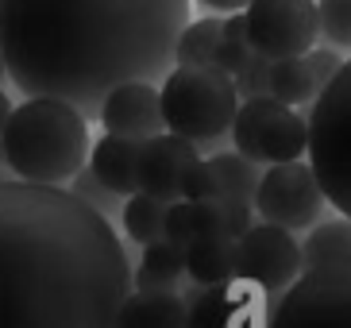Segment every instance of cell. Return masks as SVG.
Masks as SVG:
<instances>
[{
	"instance_id": "cell-1",
	"label": "cell",
	"mask_w": 351,
	"mask_h": 328,
	"mask_svg": "<svg viewBox=\"0 0 351 328\" xmlns=\"http://www.w3.org/2000/svg\"><path fill=\"white\" fill-rule=\"evenodd\" d=\"M189 0H0V54L23 97H54L97 120L124 82H162Z\"/></svg>"
},
{
	"instance_id": "cell-2",
	"label": "cell",
	"mask_w": 351,
	"mask_h": 328,
	"mask_svg": "<svg viewBox=\"0 0 351 328\" xmlns=\"http://www.w3.org/2000/svg\"><path fill=\"white\" fill-rule=\"evenodd\" d=\"M128 294L108 216L62 185L0 182V328H116Z\"/></svg>"
},
{
	"instance_id": "cell-3",
	"label": "cell",
	"mask_w": 351,
	"mask_h": 328,
	"mask_svg": "<svg viewBox=\"0 0 351 328\" xmlns=\"http://www.w3.org/2000/svg\"><path fill=\"white\" fill-rule=\"evenodd\" d=\"M4 163L12 178L35 185H66L89 163V120L54 97H27L12 108L4 132Z\"/></svg>"
},
{
	"instance_id": "cell-4",
	"label": "cell",
	"mask_w": 351,
	"mask_h": 328,
	"mask_svg": "<svg viewBox=\"0 0 351 328\" xmlns=\"http://www.w3.org/2000/svg\"><path fill=\"white\" fill-rule=\"evenodd\" d=\"M309 159L324 201L351 220V58L309 101Z\"/></svg>"
},
{
	"instance_id": "cell-5",
	"label": "cell",
	"mask_w": 351,
	"mask_h": 328,
	"mask_svg": "<svg viewBox=\"0 0 351 328\" xmlns=\"http://www.w3.org/2000/svg\"><path fill=\"white\" fill-rule=\"evenodd\" d=\"M166 132L182 135L189 143L224 139L239 108L236 82L217 66H174L158 85Z\"/></svg>"
},
{
	"instance_id": "cell-6",
	"label": "cell",
	"mask_w": 351,
	"mask_h": 328,
	"mask_svg": "<svg viewBox=\"0 0 351 328\" xmlns=\"http://www.w3.org/2000/svg\"><path fill=\"white\" fill-rule=\"evenodd\" d=\"M267 328H351V255L301 270L278 294Z\"/></svg>"
},
{
	"instance_id": "cell-7",
	"label": "cell",
	"mask_w": 351,
	"mask_h": 328,
	"mask_svg": "<svg viewBox=\"0 0 351 328\" xmlns=\"http://www.w3.org/2000/svg\"><path fill=\"white\" fill-rule=\"evenodd\" d=\"M228 135H232L236 151L247 154L251 163H258V166L305 159V147H309V124H305V116L298 108H289V104L274 101V97L239 101Z\"/></svg>"
},
{
	"instance_id": "cell-8",
	"label": "cell",
	"mask_w": 351,
	"mask_h": 328,
	"mask_svg": "<svg viewBox=\"0 0 351 328\" xmlns=\"http://www.w3.org/2000/svg\"><path fill=\"white\" fill-rule=\"evenodd\" d=\"M251 209H255L258 220L278 224L286 232L313 228L320 209H324V194H320L313 166L301 163V159H293V163H270L258 174Z\"/></svg>"
},
{
	"instance_id": "cell-9",
	"label": "cell",
	"mask_w": 351,
	"mask_h": 328,
	"mask_svg": "<svg viewBox=\"0 0 351 328\" xmlns=\"http://www.w3.org/2000/svg\"><path fill=\"white\" fill-rule=\"evenodd\" d=\"M251 51L263 58H293L317 47V0H247L243 8Z\"/></svg>"
},
{
	"instance_id": "cell-10",
	"label": "cell",
	"mask_w": 351,
	"mask_h": 328,
	"mask_svg": "<svg viewBox=\"0 0 351 328\" xmlns=\"http://www.w3.org/2000/svg\"><path fill=\"white\" fill-rule=\"evenodd\" d=\"M298 274H301V244L293 232L258 220L236 239L239 282H251L263 294H282Z\"/></svg>"
},
{
	"instance_id": "cell-11",
	"label": "cell",
	"mask_w": 351,
	"mask_h": 328,
	"mask_svg": "<svg viewBox=\"0 0 351 328\" xmlns=\"http://www.w3.org/2000/svg\"><path fill=\"white\" fill-rule=\"evenodd\" d=\"M189 309V328H267L270 309L278 294H263L251 282H220V286H197L182 294Z\"/></svg>"
},
{
	"instance_id": "cell-12",
	"label": "cell",
	"mask_w": 351,
	"mask_h": 328,
	"mask_svg": "<svg viewBox=\"0 0 351 328\" xmlns=\"http://www.w3.org/2000/svg\"><path fill=\"white\" fill-rule=\"evenodd\" d=\"M108 135H128V139H151V135L166 132L162 124V104H158V89L151 82H124L104 97L101 113H97Z\"/></svg>"
},
{
	"instance_id": "cell-13",
	"label": "cell",
	"mask_w": 351,
	"mask_h": 328,
	"mask_svg": "<svg viewBox=\"0 0 351 328\" xmlns=\"http://www.w3.org/2000/svg\"><path fill=\"white\" fill-rule=\"evenodd\" d=\"M197 159V143L174 132H158L139 147V194H151L158 201L182 197V170Z\"/></svg>"
},
{
	"instance_id": "cell-14",
	"label": "cell",
	"mask_w": 351,
	"mask_h": 328,
	"mask_svg": "<svg viewBox=\"0 0 351 328\" xmlns=\"http://www.w3.org/2000/svg\"><path fill=\"white\" fill-rule=\"evenodd\" d=\"M139 147H143V139H128V135L104 132L89 147V170L112 194H120V197L139 194Z\"/></svg>"
},
{
	"instance_id": "cell-15",
	"label": "cell",
	"mask_w": 351,
	"mask_h": 328,
	"mask_svg": "<svg viewBox=\"0 0 351 328\" xmlns=\"http://www.w3.org/2000/svg\"><path fill=\"white\" fill-rule=\"evenodd\" d=\"M116 328H189V309L178 290H132L116 313Z\"/></svg>"
},
{
	"instance_id": "cell-16",
	"label": "cell",
	"mask_w": 351,
	"mask_h": 328,
	"mask_svg": "<svg viewBox=\"0 0 351 328\" xmlns=\"http://www.w3.org/2000/svg\"><path fill=\"white\" fill-rule=\"evenodd\" d=\"M186 278L197 286H220L236 278V239L232 236H193L186 244Z\"/></svg>"
},
{
	"instance_id": "cell-17",
	"label": "cell",
	"mask_w": 351,
	"mask_h": 328,
	"mask_svg": "<svg viewBox=\"0 0 351 328\" xmlns=\"http://www.w3.org/2000/svg\"><path fill=\"white\" fill-rule=\"evenodd\" d=\"M193 213V236H232L239 239L255 224V209L236 197H205V201H189Z\"/></svg>"
},
{
	"instance_id": "cell-18",
	"label": "cell",
	"mask_w": 351,
	"mask_h": 328,
	"mask_svg": "<svg viewBox=\"0 0 351 328\" xmlns=\"http://www.w3.org/2000/svg\"><path fill=\"white\" fill-rule=\"evenodd\" d=\"M182 278H186V247L162 236L143 244V263L132 278V290H178Z\"/></svg>"
},
{
	"instance_id": "cell-19",
	"label": "cell",
	"mask_w": 351,
	"mask_h": 328,
	"mask_svg": "<svg viewBox=\"0 0 351 328\" xmlns=\"http://www.w3.org/2000/svg\"><path fill=\"white\" fill-rule=\"evenodd\" d=\"M351 255V220H324V224H313L305 244H301V270L320 267V263H332V259H348Z\"/></svg>"
},
{
	"instance_id": "cell-20",
	"label": "cell",
	"mask_w": 351,
	"mask_h": 328,
	"mask_svg": "<svg viewBox=\"0 0 351 328\" xmlns=\"http://www.w3.org/2000/svg\"><path fill=\"white\" fill-rule=\"evenodd\" d=\"M208 166H213V178H217V197H236V201L251 205L258 174H263L258 163H251L247 154H239V151H224V154H213Z\"/></svg>"
},
{
	"instance_id": "cell-21",
	"label": "cell",
	"mask_w": 351,
	"mask_h": 328,
	"mask_svg": "<svg viewBox=\"0 0 351 328\" xmlns=\"http://www.w3.org/2000/svg\"><path fill=\"white\" fill-rule=\"evenodd\" d=\"M270 97L289 104V108L309 104L313 97H317V85H313V73H309V66H305V54L270 62Z\"/></svg>"
},
{
	"instance_id": "cell-22",
	"label": "cell",
	"mask_w": 351,
	"mask_h": 328,
	"mask_svg": "<svg viewBox=\"0 0 351 328\" xmlns=\"http://www.w3.org/2000/svg\"><path fill=\"white\" fill-rule=\"evenodd\" d=\"M162 216H166V201L151 194H132L124 197V209H120V220H124V232L132 244H151V239L162 236Z\"/></svg>"
},
{
	"instance_id": "cell-23",
	"label": "cell",
	"mask_w": 351,
	"mask_h": 328,
	"mask_svg": "<svg viewBox=\"0 0 351 328\" xmlns=\"http://www.w3.org/2000/svg\"><path fill=\"white\" fill-rule=\"evenodd\" d=\"M220 39V20H189L174 43V66H213V51Z\"/></svg>"
},
{
	"instance_id": "cell-24",
	"label": "cell",
	"mask_w": 351,
	"mask_h": 328,
	"mask_svg": "<svg viewBox=\"0 0 351 328\" xmlns=\"http://www.w3.org/2000/svg\"><path fill=\"white\" fill-rule=\"evenodd\" d=\"M251 43H247V27H243V12H228V20H220V39L213 51V66L224 70L228 78L251 58Z\"/></svg>"
},
{
	"instance_id": "cell-25",
	"label": "cell",
	"mask_w": 351,
	"mask_h": 328,
	"mask_svg": "<svg viewBox=\"0 0 351 328\" xmlns=\"http://www.w3.org/2000/svg\"><path fill=\"white\" fill-rule=\"evenodd\" d=\"M317 27L332 51L351 54V0H317Z\"/></svg>"
},
{
	"instance_id": "cell-26",
	"label": "cell",
	"mask_w": 351,
	"mask_h": 328,
	"mask_svg": "<svg viewBox=\"0 0 351 328\" xmlns=\"http://www.w3.org/2000/svg\"><path fill=\"white\" fill-rule=\"evenodd\" d=\"M70 194H73V197H82L85 205H89V209H97V213H101V216H108V220H112V213H116V209H124V205H120L124 197H120V194H112V189H104V185L97 182V174L89 170V163H85L82 170H77V174L70 178Z\"/></svg>"
},
{
	"instance_id": "cell-27",
	"label": "cell",
	"mask_w": 351,
	"mask_h": 328,
	"mask_svg": "<svg viewBox=\"0 0 351 328\" xmlns=\"http://www.w3.org/2000/svg\"><path fill=\"white\" fill-rule=\"evenodd\" d=\"M232 82H236V93L239 101H251V97H270V58L263 54H251L236 73H232Z\"/></svg>"
},
{
	"instance_id": "cell-28",
	"label": "cell",
	"mask_w": 351,
	"mask_h": 328,
	"mask_svg": "<svg viewBox=\"0 0 351 328\" xmlns=\"http://www.w3.org/2000/svg\"><path fill=\"white\" fill-rule=\"evenodd\" d=\"M205 197H217V178H213L208 159L197 154L193 163L182 170V201H205Z\"/></svg>"
},
{
	"instance_id": "cell-29",
	"label": "cell",
	"mask_w": 351,
	"mask_h": 328,
	"mask_svg": "<svg viewBox=\"0 0 351 328\" xmlns=\"http://www.w3.org/2000/svg\"><path fill=\"white\" fill-rule=\"evenodd\" d=\"M162 239H170V244L186 247L189 239H193V213H189V201H170L166 205V216H162Z\"/></svg>"
},
{
	"instance_id": "cell-30",
	"label": "cell",
	"mask_w": 351,
	"mask_h": 328,
	"mask_svg": "<svg viewBox=\"0 0 351 328\" xmlns=\"http://www.w3.org/2000/svg\"><path fill=\"white\" fill-rule=\"evenodd\" d=\"M305 66H309L313 85H317V93H320L332 82V73L343 66V58H340V51H332V47H313V51H305Z\"/></svg>"
},
{
	"instance_id": "cell-31",
	"label": "cell",
	"mask_w": 351,
	"mask_h": 328,
	"mask_svg": "<svg viewBox=\"0 0 351 328\" xmlns=\"http://www.w3.org/2000/svg\"><path fill=\"white\" fill-rule=\"evenodd\" d=\"M201 4H208V8H217V12H243L247 8V0H201Z\"/></svg>"
},
{
	"instance_id": "cell-32",
	"label": "cell",
	"mask_w": 351,
	"mask_h": 328,
	"mask_svg": "<svg viewBox=\"0 0 351 328\" xmlns=\"http://www.w3.org/2000/svg\"><path fill=\"white\" fill-rule=\"evenodd\" d=\"M8 116H12V101L4 97V89H0V132H4V124H8Z\"/></svg>"
},
{
	"instance_id": "cell-33",
	"label": "cell",
	"mask_w": 351,
	"mask_h": 328,
	"mask_svg": "<svg viewBox=\"0 0 351 328\" xmlns=\"http://www.w3.org/2000/svg\"><path fill=\"white\" fill-rule=\"evenodd\" d=\"M0 182H12V170H8L4 163H0Z\"/></svg>"
},
{
	"instance_id": "cell-34",
	"label": "cell",
	"mask_w": 351,
	"mask_h": 328,
	"mask_svg": "<svg viewBox=\"0 0 351 328\" xmlns=\"http://www.w3.org/2000/svg\"><path fill=\"white\" fill-rule=\"evenodd\" d=\"M0 78H8V70H4V54H0Z\"/></svg>"
}]
</instances>
